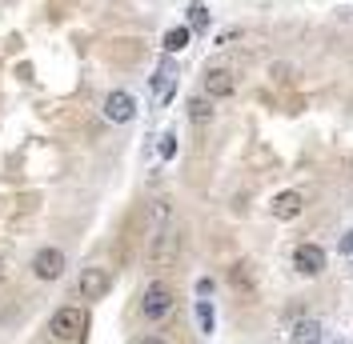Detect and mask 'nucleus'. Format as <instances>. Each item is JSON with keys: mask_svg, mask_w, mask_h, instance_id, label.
Masks as SVG:
<instances>
[{"mask_svg": "<svg viewBox=\"0 0 353 344\" xmlns=\"http://www.w3.org/2000/svg\"><path fill=\"white\" fill-rule=\"evenodd\" d=\"M52 336L65 344H85V332H88V312L85 308H77V304H65V308H57L52 312Z\"/></svg>", "mask_w": 353, "mask_h": 344, "instance_id": "obj_1", "label": "nucleus"}, {"mask_svg": "<svg viewBox=\"0 0 353 344\" xmlns=\"http://www.w3.org/2000/svg\"><path fill=\"white\" fill-rule=\"evenodd\" d=\"M181 257V233L176 228H157L153 244H149V264L153 268H173Z\"/></svg>", "mask_w": 353, "mask_h": 344, "instance_id": "obj_2", "label": "nucleus"}, {"mask_svg": "<svg viewBox=\"0 0 353 344\" xmlns=\"http://www.w3.org/2000/svg\"><path fill=\"white\" fill-rule=\"evenodd\" d=\"M173 304H176V292L165 280H153V284L145 288V297H141V312H145L149 321H165V316L173 312Z\"/></svg>", "mask_w": 353, "mask_h": 344, "instance_id": "obj_3", "label": "nucleus"}, {"mask_svg": "<svg viewBox=\"0 0 353 344\" xmlns=\"http://www.w3.org/2000/svg\"><path fill=\"white\" fill-rule=\"evenodd\" d=\"M32 277L37 280H61L65 277V252L61 248H41L32 257Z\"/></svg>", "mask_w": 353, "mask_h": 344, "instance_id": "obj_4", "label": "nucleus"}, {"mask_svg": "<svg viewBox=\"0 0 353 344\" xmlns=\"http://www.w3.org/2000/svg\"><path fill=\"white\" fill-rule=\"evenodd\" d=\"M105 116H109L112 125H129L132 116H137V100H132V92H125V88L109 92V96H105Z\"/></svg>", "mask_w": 353, "mask_h": 344, "instance_id": "obj_5", "label": "nucleus"}, {"mask_svg": "<svg viewBox=\"0 0 353 344\" xmlns=\"http://www.w3.org/2000/svg\"><path fill=\"white\" fill-rule=\"evenodd\" d=\"M109 288H112L109 268H85V272H81V297H85V301H105Z\"/></svg>", "mask_w": 353, "mask_h": 344, "instance_id": "obj_6", "label": "nucleus"}, {"mask_svg": "<svg viewBox=\"0 0 353 344\" xmlns=\"http://www.w3.org/2000/svg\"><path fill=\"white\" fill-rule=\"evenodd\" d=\"M293 268H297L301 277H317V272L325 268V248H317V244H297V248H293Z\"/></svg>", "mask_w": 353, "mask_h": 344, "instance_id": "obj_7", "label": "nucleus"}, {"mask_svg": "<svg viewBox=\"0 0 353 344\" xmlns=\"http://www.w3.org/2000/svg\"><path fill=\"white\" fill-rule=\"evenodd\" d=\"M233 88H237V76H233L229 68H209V72H205V96H209V100L233 96Z\"/></svg>", "mask_w": 353, "mask_h": 344, "instance_id": "obj_8", "label": "nucleus"}, {"mask_svg": "<svg viewBox=\"0 0 353 344\" xmlns=\"http://www.w3.org/2000/svg\"><path fill=\"white\" fill-rule=\"evenodd\" d=\"M301 208H305V196L297 193V189L277 193L273 196V204H269V213L277 216V220H293V216H301Z\"/></svg>", "mask_w": 353, "mask_h": 344, "instance_id": "obj_9", "label": "nucleus"}, {"mask_svg": "<svg viewBox=\"0 0 353 344\" xmlns=\"http://www.w3.org/2000/svg\"><path fill=\"white\" fill-rule=\"evenodd\" d=\"M229 284H233L237 292H253V288H257V272H253V264H249V260H237V264L229 268Z\"/></svg>", "mask_w": 353, "mask_h": 344, "instance_id": "obj_10", "label": "nucleus"}, {"mask_svg": "<svg viewBox=\"0 0 353 344\" xmlns=\"http://www.w3.org/2000/svg\"><path fill=\"white\" fill-rule=\"evenodd\" d=\"M173 88H176V68L173 65H161V68H157V76H153V96L165 105V100L173 96Z\"/></svg>", "mask_w": 353, "mask_h": 344, "instance_id": "obj_11", "label": "nucleus"}, {"mask_svg": "<svg viewBox=\"0 0 353 344\" xmlns=\"http://www.w3.org/2000/svg\"><path fill=\"white\" fill-rule=\"evenodd\" d=\"M289 336H293V344H321V336H325V332H321V321L305 316V321L293 324V332H289Z\"/></svg>", "mask_w": 353, "mask_h": 344, "instance_id": "obj_12", "label": "nucleus"}, {"mask_svg": "<svg viewBox=\"0 0 353 344\" xmlns=\"http://www.w3.org/2000/svg\"><path fill=\"white\" fill-rule=\"evenodd\" d=\"M209 116H213V100H209V96H193V100H189V120H193V125H205Z\"/></svg>", "mask_w": 353, "mask_h": 344, "instance_id": "obj_13", "label": "nucleus"}, {"mask_svg": "<svg viewBox=\"0 0 353 344\" xmlns=\"http://www.w3.org/2000/svg\"><path fill=\"white\" fill-rule=\"evenodd\" d=\"M189 41H193L189 24H185V28H169V32H165V52H181V48H185Z\"/></svg>", "mask_w": 353, "mask_h": 344, "instance_id": "obj_14", "label": "nucleus"}, {"mask_svg": "<svg viewBox=\"0 0 353 344\" xmlns=\"http://www.w3.org/2000/svg\"><path fill=\"white\" fill-rule=\"evenodd\" d=\"M201 28H209V8L205 4H189V32H201Z\"/></svg>", "mask_w": 353, "mask_h": 344, "instance_id": "obj_15", "label": "nucleus"}, {"mask_svg": "<svg viewBox=\"0 0 353 344\" xmlns=\"http://www.w3.org/2000/svg\"><path fill=\"white\" fill-rule=\"evenodd\" d=\"M197 321H201V332L209 336L213 332V308H209V301H197Z\"/></svg>", "mask_w": 353, "mask_h": 344, "instance_id": "obj_16", "label": "nucleus"}, {"mask_svg": "<svg viewBox=\"0 0 353 344\" xmlns=\"http://www.w3.org/2000/svg\"><path fill=\"white\" fill-rule=\"evenodd\" d=\"M176 152V136H165V140H161V156H165V160H169V156H173Z\"/></svg>", "mask_w": 353, "mask_h": 344, "instance_id": "obj_17", "label": "nucleus"}, {"mask_svg": "<svg viewBox=\"0 0 353 344\" xmlns=\"http://www.w3.org/2000/svg\"><path fill=\"white\" fill-rule=\"evenodd\" d=\"M341 252H353V233H345V237H341Z\"/></svg>", "mask_w": 353, "mask_h": 344, "instance_id": "obj_18", "label": "nucleus"}, {"mask_svg": "<svg viewBox=\"0 0 353 344\" xmlns=\"http://www.w3.org/2000/svg\"><path fill=\"white\" fill-rule=\"evenodd\" d=\"M141 344H165V341H161V336H145Z\"/></svg>", "mask_w": 353, "mask_h": 344, "instance_id": "obj_19", "label": "nucleus"}]
</instances>
